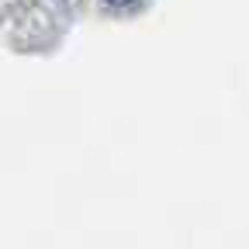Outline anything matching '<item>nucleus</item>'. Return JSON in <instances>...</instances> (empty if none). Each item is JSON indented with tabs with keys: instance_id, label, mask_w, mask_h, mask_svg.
Here are the masks:
<instances>
[{
	"instance_id": "nucleus-1",
	"label": "nucleus",
	"mask_w": 249,
	"mask_h": 249,
	"mask_svg": "<svg viewBox=\"0 0 249 249\" xmlns=\"http://www.w3.org/2000/svg\"><path fill=\"white\" fill-rule=\"evenodd\" d=\"M107 4H118V7H128V4H135V0H107Z\"/></svg>"
}]
</instances>
